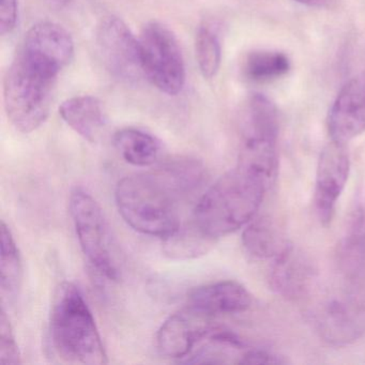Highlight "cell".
Masks as SVG:
<instances>
[{
    "label": "cell",
    "instance_id": "6da1fadb",
    "mask_svg": "<svg viewBox=\"0 0 365 365\" xmlns=\"http://www.w3.org/2000/svg\"><path fill=\"white\" fill-rule=\"evenodd\" d=\"M270 185L259 175L237 164L202 194L191 222L211 240L228 236L255 219Z\"/></svg>",
    "mask_w": 365,
    "mask_h": 365
},
{
    "label": "cell",
    "instance_id": "7a4b0ae2",
    "mask_svg": "<svg viewBox=\"0 0 365 365\" xmlns=\"http://www.w3.org/2000/svg\"><path fill=\"white\" fill-rule=\"evenodd\" d=\"M50 341L55 356L67 364L102 365L108 362L93 313L76 284H59L53 297Z\"/></svg>",
    "mask_w": 365,
    "mask_h": 365
},
{
    "label": "cell",
    "instance_id": "3957f363",
    "mask_svg": "<svg viewBox=\"0 0 365 365\" xmlns=\"http://www.w3.org/2000/svg\"><path fill=\"white\" fill-rule=\"evenodd\" d=\"M115 200L125 223L140 234L163 240L181 225L182 200L153 170L119 180Z\"/></svg>",
    "mask_w": 365,
    "mask_h": 365
},
{
    "label": "cell",
    "instance_id": "277c9868",
    "mask_svg": "<svg viewBox=\"0 0 365 365\" xmlns=\"http://www.w3.org/2000/svg\"><path fill=\"white\" fill-rule=\"evenodd\" d=\"M59 72L19 52L4 82V101L8 119L18 131L31 133L41 127L52 106Z\"/></svg>",
    "mask_w": 365,
    "mask_h": 365
},
{
    "label": "cell",
    "instance_id": "5b68a950",
    "mask_svg": "<svg viewBox=\"0 0 365 365\" xmlns=\"http://www.w3.org/2000/svg\"><path fill=\"white\" fill-rule=\"evenodd\" d=\"M69 208L78 243L89 264L108 281H118L121 277L118 252L97 200L82 187H76L70 194Z\"/></svg>",
    "mask_w": 365,
    "mask_h": 365
},
{
    "label": "cell",
    "instance_id": "8992f818",
    "mask_svg": "<svg viewBox=\"0 0 365 365\" xmlns=\"http://www.w3.org/2000/svg\"><path fill=\"white\" fill-rule=\"evenodd\" d=\"M279 116L274 104L260 93L251 96L238 164L264 177L272 185L277 176Z\"/></svg>",
    "mask_w": 365,
    "mask_h": 365
},
{
    "label": "cell",
    "instance_id": "52a82bcc",
    "mask_svg": "<svg viewBox=\"0 0 365 365\" xmlns=\"http://www.w3.org/2000/svg\"><path fill=\"white\" fill-rule=\"evenodd\" d=\"M145 76L162 93L176 96L185 84V66L174 34L159 22L145 25L138 38Z\"/></svg>",
    "mask_w": 365,
    "mask_h": 365
},
{
    "label": "cell",
    "instance_id": "ba28073f",
    "mask_svg": "<svg viewBox=\"0 0 365 365\" xmlns=\"http://www.w3.org/2000/svg\"><path fill=\"white\" fill-rule=\"evenodd\" d=\"M97 44L104 66L115 78L132 84L145 76L140 41L121 19L110 16L102 20Z\"/></svg>",
    "mask_w": 365,
    "mask_h": 365
},
{
    "label": "cell",
    "instance_id": "9c48e42d",
    "mask_svg": "<svg viewBox=\"0 0 365 365\" xmlns=\"http://www.w3.org/2000/svg\"><path fill=\"white\" fill-rule=\"evenodd\" d=\"M349 172L350 158L346 144L331 140L320 153L314 191L316 212L324 226L329 225L334 217Z\"/></svg>",
    "mask_w": 365,
    "mask_h": 365
},
{
    "label": "cell",
    "instance_id": "30bf717a",
    "mask_svg": "<svg viewBox=\"0 0 365 365\" xmlns=\"http://www.w3.org/2000/svg\"><path fill=\"white\" fill-rule=\"evenodd\" d=\"M212 318L187 305L170 315L157 333V347L162 356L182 362L213 328Z\"/></svg>",
    "mask_w": 365,
    "mask_h": 365
},
{
    "label": "cell",
    "instance_id": "8fae6325",
    "mask_svg": "<svg viewBox=\"0 0 365 365\" xmlns=\"http://www.w3.org/2000/svg\"><path fill=\"white\" fill-rule=\"evenodd\" d=\"M315 322L326 341L335 345L348 344L364 332V302L351 294L333 297L316 311Z\"/></svg>",
    "mask_w": 365,
    "mask_h": 365
},
{
    "label": "cell",
    "instance_id": "7c38bea8",
    "mask_svg": "<svg viewBox=\"0 0 365 365\" xmlns=\"http://www.w3.org/2000/svg\"><path fill=\"white\" fill-rule=\"evenodd\" d=\"M331 140L346 143L365 132V71L341 89L329 112Z\"/></svg>",
    "mask_w": 365,
    "mask_h": 365
},
{
    "label": "cell",
    "instance_id": "4fadbf2b",
    "mask_svg": "<svg viewBox=\"0 0 365 365\" xmlns=\"http://www.w3.org/2000/svg\"><path fill=\"white\" fill-rule=\"evenodd\" d=\"M20 51L61 72L73 59L74 42L67 29L44 21L27 31Z\"/></svg>",
    "mask_w": 365,
    "mask_h": 365
},
{
    "label": "cell",
    "instance_id": "5bb4252c",
    "mask_svg": "<svg viewBox=\"0 0 365 365\" xmlns=\"http://www.w3.org/2000/svg\"><path fill=\"white\" fill-rule=\"evenodd\" d=\"M187 305L211 318L235 315L251 307L252 296L238 282H215L192 289L187 294Z\"/></svg>",
    "mask_w": 365,
    "mask_h": 365
},
{
    "label": "cell",
    "instance_id": "9a60e30c",
    "mask_svg": "<svg viewBox=\"0 0 365 365\" xmlns=\"http://www.w3.org/2000/svg\"><path fill=\"white\" fill-rule=\"evenodd\" d=\"M202 346L193 350L181 363L190 364H245L251 346L236 333L213 327L202 339Z\"/></svg>",
    "mask_w": 365,
    "mask_h": 365
},
{
    "label": "cell",
    "instance_id": "2e32d148",
    "mask_svg": "<svg viewBox=\"0 0 365 365\" xmlns=\"http://www.w3.org/2000/svg\"><path fill=\"white\" fill-rule=\"evenodd\" d=\"M63 120L78 135L98 143L106 127V116L101 101L93 96L70 98L59 106Z\"/></svg>",
    "mask_w": 365,
    "mask_h": 365
},
{
    "label": "cell",
    "instance_id": "e0dca14e",
    "mask_svg": "<svg viewBox=\"0 0 365 365\" xmlns=\"http://www.w3.org/2000/svg\"><path fill=\"white\" fill-rule=\"evenodd\" d=\"M153 172L182 200L193 195L206 180V170L202 162L189 157H176L159 162Z\"/></svg>",
    "mask_w": 365,
    "mask_h": 365
},
{
    "label": "cell",
    "instance_id": "ac0fdd59",
    "mask_svg": "<svg viewBox=\"0 0 365 365\" xmlns=\"http://www.w3.org/2000/svg\"><path fill=\"white\" fill-rule=\"evenodd\" d=\"M115 148L127 163L146 168L159 163L162 157V143L153 134L136 128L119 130L113 138Z\"/></svg>",
    "mask_w": 365,
    "mask_h": 365
},
{
    "label": "cell",
    "instance_id": "d6986e66",
    "mask_svg": "<svg viewBox=\"0 0 365 365\" xmlns=\"http://www.w3.org/2000/svg\"><path fill=\"white\" fill-rule=\"evenodd\" d=\"M242 245L250 255L260 259H277L292 247L283 232L266 217L247 224L243 230Z\"/></svg>",
    "mask_w": 365,
    "mask_h": 365
},
{
    "label": "cell",
    "instance_id": "ffe728a7",
    "mask_svg": "<svg viewBox=\"0 0 365 365\" xmlns=\"http://www.w3.org/2000/svg\"><path fill=\"white\" fill-rule=\"evenodd\" d=\"M1 258H0V296L1 304L11 305L20 294L23 281V264L20 251L11 230L1 221Z\"/></svg>",
    "mask_w": 365,
    "mask_h": 365
},
{
    "label": "cell",
    "instance_id": "44dd1931",
    "mask_svg": "<svg viewBox=\"0 0 365 365\" xmlns=\"http://www.w3.org/2000/svg\"><path fill=\"white\" fill-rule=\"evenodd\" d=\"M311 279L309 264L296 254L292 247L274 259L271 281L273 288L282 296L288 298L302 296Z\"/></svg>",
    "mask_w": 365,
    "mask_h": 365
},
{
    "label": "cell",
    "instance_id": "7402d4cb",
    "mask_svg": "<svg viewBox=\"0 0 365 365\" xmlns=\"http://www.w3.org/2000/svg\"><path fill=\"white\" fill-rule=\"evenodd\" d=\"M215 241L205 236L192 223L180 225L178 230L163 239V252L172 259L187 260L205 255Z\"/></svg>",
    "mask_w": 365,
    "mask_h": 365
},
{
    "label": "cell",
    "instance_id": "603a6c76",
    "mask_svg": "<svg viewBox=\"0 0 365 365\" xmlns=\"http://www.w3.org/2000/svg\"><path fill=\"white\" fill-rule=\"evenodd\" d=\"M290 61L287 55L277 51H257L245 58L243 73L252 82L277 80L288 73Z\"/></svg>",
    "mask_w": 365,
    "mask_h": 365
},
{
    "label": "cell",
    "instance_id": "cb8c5ba5",
    "mask_svg": "<svg viewBox=\"0 0 365 365\" xmlns=\"http://www.w3.org/2000/svg\"><path fill=\"white\" fill-rule=\"evenodd\" d=\"M195 52L202 76L207 80L215 78L221 66V43L217 34L207 25L200 26L196 34Z\"/></svg>",
    "mask_w": 365,
    "mask_h": 365
},
{
    "label": "cell",
    "instance_id": "d4e9b609",
    "mask_svg": "<svg viewBox=\"0 0 365 365\" xmlns=\"http://www.w3.org/2000/svg\"><path fill=\"white\" fill-rule=\"evenodd\" d=\"M0 362L5 364H21L23 362L11 322L4 307L0 314Z\"/></svg>",
    "mask_w": 365,
    "mask_h": 365
},
{
    "label": "cell",
    "instance_id": "484cf974",
    "mask_svg": "<svg viewBox=\"0 0 365 365\" xmlns=\"http://www.w3.org/2000/svg\"><path fill=\"white\" fill-rule=\"evenodd\" d=\"M18 18V0H0V31H1V35H8L16 29Z\"/></svg>",
    "mask_w": 365,
    "mask_h": 365
},
{
    "label": "cell",
    "instance_id": "4316f807",
    "mask_svg": "<svg viewBox=\"0 0 365 365\" xmlns=\"http://www.w3.org/2000/svg\"><path fill=\"white\" fill-rule=\"evenodd\" d=\"M294 1L312 8H324L328 6L330 0H294Z\"/></svg>",
    "mask_w": 365,
    "mask_h": 365
},
{
    "label": "cell",
    "instance_id": "83f0119b",
    "mask_svg": "<svg viewBox=\"0 0 365 365\" xmlns=\"http://www.w3.org/2000/svg\"><path fill=\"white\" fill-rule=\"evenodd\" d=\"M57 3H65L66 0H56Z\"/></svg>",
    "mask_w": 365,
    "mask_h": 365
}]
</instances>
